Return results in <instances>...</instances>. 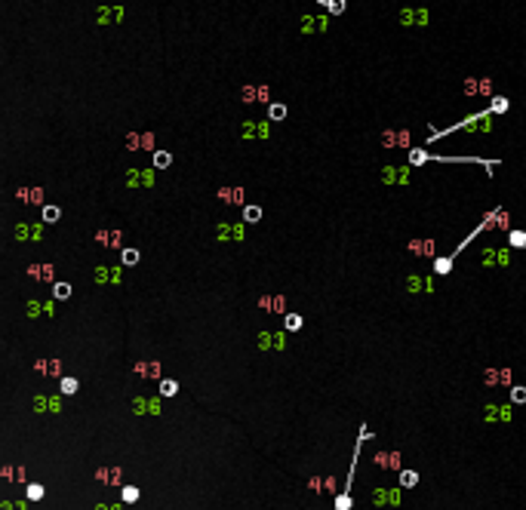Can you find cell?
<instances>
[{
  "label": "cell",
  "mask_w": 526,
  "mask_h": 510,
  "mask_svg": "<svg viewBox=\"0 0 526 510\" xmlns=\"http://www.w3.org/2000/svg\"><path fill=\"white\" fill-rule=\"evenodd\" d=\"M369 437H372V430H369L366 424H360V437H357V443H354V455H357V458H360V446H363ZM357 458L351 461V470H348L345 489L339 492V498H335V510H351V489H354V470H357Z\"/></svg>",
  "instance_id": "6da1fadb"
},
{
  "label": "cell",
  "mask_w": 526,
  "mask_h": 510,
  "mask_svg": "<svg viewBox=\"0 0 526 510\" xmlns=\"http://www.w3.org/2000/svg\"><path fill=\"white\" fill-rule=\"evenodd\" d=\"M428 160H434V163H486V160H480V157H437V154H428L422 148H412L409 151V163L412 166L428 163ZM486 166H490V163H486Z\"/></svg>",
  "instance_id": "7a4b0ae2"
},
{
  "label": "cell",
  "mask_w": 526,
  "mask_h": 510,
  "mask_svg": "<svg viewBox=\"0 0 526 510\" xmlns=\"http://www.w3.org/2000/svg\"><path fill=\"white\" fill-rule=\"evenodd\" d=\"M453 264H456L453 255H440V258L434 261V273H437V277H446V273L453 270Z\"/></svg>",
  "instance_id": "3957f363"
},
{
  "label": "cell",
  "mask_w": 526,
  "mask_h": 510,
  "mask_svg": "<svg viewBox=\"0 0 526 510\" xmlns=\"http://www.w3.org/2000/svg\"><path fill=\"white\" fill-rule=\"evenodd\" d=\"M400 486L403 489H416L419 486V470H400Z\"/></svg>",
  "instance_id": "277c9868"
},
{
  "label": "cell",
  "mask_w": 526,
  "mask_h": 510,
  "mask_svg": "<svg viewBox=\"0 0 526 510\" xmlns=\"http://www.w3.org/2000/svg\"><path fill=\"white\" fill-rule=\"evenodd\" d=\"M508 243L514 249H526V230H508Z\"/></svg>",
  "instance_id": "5b68a950"
},
{
  "label": "cell",
  "mask_w": 526,
  "mask_h": 510,
  "mask_svg": "<svg viewBox=\"0 0 526 510\" xmlns=\"http://www.w3.org/2000/svg\"><path fill=\"white\" fill-rule=\"evenodd\" d=\"M511 403H514V406H523V403H526V387H523V384H514V387H511Z\"/></svg>",
  "instance_id": "8992f818"
},
{
  "label": "cell",
  "mask_w": 526,
  "mask_h": 510,
  "mask_svg": "<svg viewBox=\"0 0 526 510\" xmlns=\"http://www.w3.org/2000/svg\"><path fill=\"white\" fill-rule=\"evenodd\" d=\"M302 323H305V320H302V317H298V313H286V317H283V326H286L289 332H295V329H302Z\"/></svg>",
  "instance_id": "52a82bcc"
},
{
  "label": "cell",
  "mask_w": 526,
  "mask_h": 510,
  "mask_svg": "<svg viewBox=\"0 0 526 510\" xmlns=\"http://www.w3.org/2000/svg\"><path fill=\"white\" fill-rule=\"evenodd\" d=\"M120 498H123L126 504H133V501H139V489H136V486H126V489L120 492Z\"/></svg>",
  "instance_id": "ba28073f"
},
{
  "label": "cell",
  "mask_w": 526,
  "mask_h": 510,
  "mask_svg": "<svg viewBox=\"0 0 526 510\" xmlns=\"http://www.w3.org/2000/svg\"><path fill=\"white\" fill-rule=\"evenodd\" d=\"M268 117H271V120H283V117H286V105H271Z\"/></svg>",
  "instance_id": "9c48e42d"
},
{
  "label": "cell",
  "mask_w": 526,
  "mask_h": 510,
  "mask_svg": "<svg viewBox=\"0 0 526 510\" xmlns=\"http://www.w3.org/2000/svg\"><path fill=\"white\" fill-rule=\"evenodd\" d=\"M243 218H246V221H258V218H261V209H258V206H246Z\"/></svg>",
  "instance_id": "30bf717a"
},
{
  "label": "cell",
  "mask_w": 526,
  "mask_h": 510,
  "mask_svg": "<svg viewBox=\"0 0 526 510\" xmlns=\"http://www.w3.org/2000/svg\"><path fill=\"white\" fill-rule=\"evenodd\" d=\"M176 390H179V384H176V381H163V384H160V394H163V397H172Z\"/></svg>",
  "instance_id": "8fae6325"
},
{
  "label": "cell",
  "mask_w": 526,
  "mask_h": 510,
  "mask_svg": "<svg viewBox=\"0 0 526 510\" xmlns=\"http://www.w3.org/2000/svg\"><path fill=\"white\" fill-rule=\"evenodd\" d=\"M28 498H31V501H40V498H43V486H37V483L28 486Z\"/></svg>",
  "instance_id": "7c38bea8"
},
{
  "label": "cell",
  "mask_w": 526,
  "mask_h": 510,
  "mask_svg": "<svg viewBox=\"0 0 526 510\" xmlns=\"http://www.w3.org/2000/svg\"><path fill=\"white\" fill-rule=\"evenodd\" d=\"M62 390H65V394H74V390H77V381H74V378H65V381H62Z\"/></svg>",
  "instance_id": "4fadbf2b"
},
{
  "label": "cell",
  "mask_w": 526,
  "mask_h": 510,
  "mask_svg": "<svg viewBox=\"0 0 526 510\" xmlns=\"http://www.w3.org/2000/svg\"><path fill=\"white\" fill-rule=\"evenodd\" d=\"M136 261H139V252L136 249H126L123 252V264H136Z\"/></svg>",
  "instance_id": "5bb4252c"
},
{
  "label": "cell",
  "mask_w": 526,
  "mask_h": 510,
  "mask_svg": "<svg viewBox=\"0 0 526 510\" xmlns=\"http://www.w3.org/2000/svg\"><path fill=\"white\" fill-rule=\"evenodd\" d=\"M68 295H71L68 283H59V286H56V298H68Z\"/></svg>",
  "instance_id": "9a60e30c"
},
{
  "label": "cell",
  "mask_w": 526,
  "mask_h": 510,
  "mask_svg": "<svg viewBox=\"0 0 526 510\" xmlns=\"http://www.w3.org/2000/svg\"><path fill=\"white\" fill-rule=\"evenodd\" d=\"M154 163H157V166H169V154H163V151H160V154L154 157Z\"/></svg>",
  "instance_id": "2e32d148"
},
{
  "label": "cell",
  "mask_w": 526,
  "mask_h": 510,
  "mask_svg": "<svg viewBox=\"0 0 526 510\" xmlns=\"http://www.w3.org/2000/svg\"><path fill=\"white\" fill-rule=\"evenodd\" d=\"M43 215H47V221H56V218H59V209H56V206H50Z\"/></svg>",
  "instance_id": "e0dca14e"
}]
</instances>
